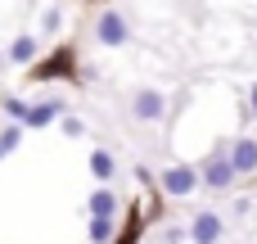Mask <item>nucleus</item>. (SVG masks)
Masks as SVG:
<instances>
[{
    "label": "nucleus",
    "instance_id": "1",
    "mask_svg": "<svg viewBox=\"0 0 257 244\" xmlns=\"http://www.w3.org/2000/svg\"><path fill=\"white\" fill-rule=\"evenodd\" d=\"M199 186H203V172H199V168H185V163L163 168V177H158V190H163L167 199H185V195H194Z\"/></svg>",
    "mask_w": 257,
    "mask_h": 244
},
{
    "label": "nucleus",
    "instance_id": "2",
    "mask_svg": "<svg viewBox=\"0 0 257 244\" xmlns=\"http://www.w3.org/2000/svg\"><path fill=\"white\" fill-rule=\"evenodd\" d=\"M95 41L108 45V50H117V45L131 41V23L122 18V9H104V14L95 18Z\"/></svg>",
    "mask_w": 257,
    "mask_h": 244
},
{
    "label": "nucleus",
    "instance_id": "3",
    "mask_svg": "<svg viewBox=\"0 0 257 244\" xmlns=\"http://www.w3.org/2000/svg\"><path fill=\"white\" fill-rule=\"evenodd\" d=\"M199 172H203V186H208L212 195H221V190H230V186L239 181V172L230 168V149H221V154H212V158H208V163H203Z\"/></svg>",
    "mask_w": 257,
    "mask_h": 244
},
{
    "label": "nucleus",
    "instance_id": "4",
    "mask_svg": "<svg viewBox=\"0 0 257 244\" xmlns=\"http://www.w3.org/2000/svg\"><path fill=\"white\" fill-rule=\"evenodd\" d=\"M190 244H221L226 235V222H221V213H212V208H203V213H194L190 217Z\"/></svg>",
    "mask_w": 257,
    "mask_h": 244
},
{
    "label": "nucleus",
    "instance_id": "5",
    "mask_svg": "<svg viewBox=\"0 0 257 244\" xmlns=\"http://www.w3.org/2000/svg\"><path fill=\"white\" fill-rule=\"evenodd\" d=\"M131 113H136L140 122H163V118H167V95L154 91V86H145V91L131 95Z\"/></svg>",
    "mask_w": 257,
    "mask_h": 244
},
{
    "label": "nucleus",
    "instance_id": "6",
    "mask_svg": "<svg viewBox=\"0 0 257 244\" xmlns=\"http://www.w3.org/2000/svg\"><path fill=\"white\" fill-rule=\"evenodd\" d=\"M226 149H230V168H235L239 177H253V172H257V140L239 136V140H230Z\"/></svg>",
    "mask_w": 257,
    "mask_h": 244
},
{
    "label": "nucleus",
    "instance_id": "7",
    "mask_svg": "<svg viewBox=\"0 0 257 244\" xmlns=\"http://www.w3.org/2000/svg\"><path fill=\"white\" fill-rule=\"evenodd\" d=\"M36 54H41V41H36L32 32H18V36L9 41V50H5V59H9V63H23V68H36V63H32Z\"/></svg>",
    "mask_w": 257,
    "mask_h": 244
},
{
    "label": "nucleus",
    "instance_id": "8",
    "mask_svg": "<svg viewBox=\"0 0 257 244\" xmlns=\"http://www.w3.org/2000/svg\"><path fill=\"white\" fill-rule=\"evenodd\" d=\"M117 208H122V199H117L108 186L90 190V199H86V213H90V217H99V222H113V217H117Z\"/></svg>",
    "mask_w": 257,
    "mask_h": 244
},
{
    "label": "nucleus",
    "instance_id": "9",
    "mask_svg": "<svg viewBox=\"0 0 257 244\" xmlns=\"http://www.w3.org/2000/svg\"><path fill=\"white\" fill-rule=\"evenodd\" d=\"M72 59H77L72 50H54L50 63H36V68H32V77H36V82H45V77H63V72H72Z\"/></svg>",
    "mask_w": 257,
    "mask_h": 244
},
{
    "label": "nucleus",
    "instance_id": "10",
    "mask_svg": "<svg viewBox=\"0 0 257 244\" xmlns=\"http://www.w3.org/2000/svg\"><path fill=\"white\" fill-rule=\"evenodd\" d=\"M90 177H95L99 186H108V181L117 177V158H113L108 149H90Z\"/></svg>",
    "mask_w": 257,
    "mask_h": 244
},
{
    "label": "nucleus",
    "instance_id": "11",
    "mask_svg": "<svg viewBox=\"0 0 257 244\" xmlns=\"http://www.w3.org/2000/svg\"><path fill=\"white\" fill-rule=\"evenodd\" d=\"M59 113H63V100H41V104H32V113H27V131H36V127L54 122Z\"/></svg>",
    "mask_w": 257,
    "mask_h": 244
},
{
    "label": "nucleus",
    "instance_id": "12",
    "mask_svg": "<svg viewBox=\"0 0 257 244\" xmlns=\"http://www.w3.org/2000/svg\"><path fill=\"white\" fill-rule=\"evenodd\" d=\"M86 235H90V244H108V240H113V222L90 217V222H86ZM113 244H117V240H113Z\"/></svg>",
    "mask_w": 257,
    "mask_h": 244
},
{
    "label": "nucleus",
    "instance_id": "13",
    "mask_svg": "<svg viewBox=\"0 0 257 244\" xmlns=\"http://www.w3.org/2000/svg\"><path fill=\"white\" fill-rule=\"evenodd\" d=\"M5 113H9V122L27 127V113H32V104H23L18 95H5Z\"/></svg>",
    "mask_w": 257,
    "mask_h": 244
},
{
    "label": "nucleus",
    "instance_id": "14",
    "mask_svg": "<svg viewBox=\"0 0 257 244\" xmlns=\"http://www.w3.org/2000/svg\"><path fill=\"white\" fill-rule=\"evenodd\" d=\"M23 131H27V127H18V122H5V127H0V149H5V154H9V149H18Z\"/></svg>",
    "mask_w": 257,
    "mask_h": 244
},
{
    "label": "nucleus",
    "instance_id": "15",
    "mask_svg": "<svg viewBox=\"0 0 257 244\" xmlns=\"http://www.w3.org/2000/svg\"><path fill=\"white\" fill-rule=\"evenodd\" d=\"M41 27H45V32H59V27H63V14H59V9H45Z\"/></svg>",
    "mask_w": 257,
    "mask_h": 244
},
{
    "label": "nucleus",
    "instance_id": "16",
    "mask_svg": "<svg viewBox=\"0 0 257 244\" xmlns=\"http://www.w3.org/2000/svg\"><path fill=\"white\" fill-rule=\"evenodd\" d=\"M63 136H86V122L81 118H63Z\"/></svg>",
    "mask_w": 257,
    "mask_h": 244
},
{
    "label": "nucleus",
    "instance_id": "17",
    "mask_svg": "<svg viewBox=\"0 0 257 244\" xmlns=\"http://www.w3.org/2000/svg\"><path fill=\"white\" fill-rule=\"evenodd\" d=\"M136 240H140V217H136V222L122 231V240H117V244H136Z\"/></svg>",
    "mask_w": 257,
    "mask_h": 244
},
{
    "label": "nucleus",
    "instance_id": "18",
    "mask_svg": "<svg viewBox=\"0 0 257 244\" xmlns=\"http://www.w3.org/2000/svg\"><path fill=\"white\" fill-rule=\"evenodd\" d=\"M248 113H253V118H257V82H253V86H248Z\"/></svg>",
    "mask_w": 257,
    "mask_h": 244
},
{
    "label": "nucleus",
    "instance_id": "19",
    "mask_svg": "<svg viewBox=\"0 0 257 244\" xmlns=\"http://www.w3.org/2000/svg\"><path fill=\"white\" fill-rule=\"evenodd\" d=\"M5 63H9V59H5V54H0V68H5Z\"/></svg>",
    "mask_w": 257,
    "mask_h": 244
},
{
    "label": "nucleus",
    "instance_id": "20",
    "mask_svg": "<svg viewBox=\"0 0 257 244\" xmlns=\"http://www.w3.org/2000/svg\"><path fill=\"white\" fill-rule=\"evenodd\" d=\"M0 163H5V149H0Z\"/></svg>",
    "mask_w": 257,
    "mask_h": 244
}]
</instances>
